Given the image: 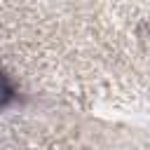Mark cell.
Returning <instances> with one entry per match:
<instances>
[{
	"instance_id": "1",
	"label": "cell",
	"mask_w": 150,
	"mask_h": 150,
	"mask_svg": "<svg viewBox=\"0 0 150 150\" xmlns=\"http://www.w3.org/2000/svg\"><path fill=\"white\" fill-rule=\"evenodd\" d=\"M7 94H9V89H7V84H5V80L0 77V105L5 103V98H7Z\"/></svg>"
}]
</instances>
